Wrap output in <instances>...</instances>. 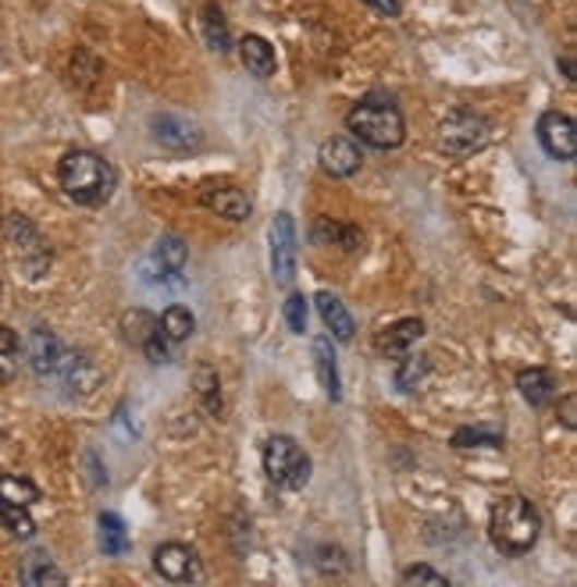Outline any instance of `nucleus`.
<instances>
[{"mask_svg": "<svg viewBox=\"0 0 577 587\" xmlns=\"http://www.w3.org/2000/svg\"><path fill=\"white\" fill-rule=\"evenodd\" d=\"M264 474L267 481L281 491H303L311 484V474H314V463L311 456L303 453V445L297 439H289V434H272V439L264 442Z\"/></svg>", "mask_w": 577, "mask_h": 587, "instance_id": "nucleus-4", "label": "nucleus"}, {"mask_svg": "<svg viewBox=\"0 0 577 587\" xmlns=\"http://www.w3.org/2000/svg\"><path fill=\"white\" fill-rule=\"evenodd\" d=\"M22 584H29V587L64 584V573L53 566L47 555H29V559L22 563Z\"/></svg>", "mask_w": 577, "mask_h": 587, "instance_id": "nucleus-27", "label": "nucleus"}, {"mask_svg": "<svg viewBox=\"0 0 577 587\" xmlns=\"http://www.w3.org/2000/svg\"><path fill=\"white\" fill-rule=\"evenodd\" d=\"M311 239L317 245H335V250H342V253L364 250V236H360V228L346 225V221H335V217H314Z\"/></svg>", "mask_w": 577, "mask_h": 587, "instance_id": "nucleus-18", "label": "nucleus"}, {"mask_svg": "<svg viewBox=\"0 0 577 587\" xmlns=\"http://www.w3.org/2000/svg\"><path fill=\"white\" fill-rule=\"evenodd\" d=\"M346 129L371 149H396L407 140V118L388 93H368L364 100H357L346 115Z\"/></svg>", "mask_w": 577, "mask_h": 587, "instance_id": "nucleus-3", "label": "nucleus"}, {"mask_svg": "<svg viewBox=\"0 0 577 587\" xmlns=\"http://www.w3.org/2000/svg\"><path fill=\"white\" fill-rule=\"evenodd\" d=\"M492 140V121L478 115L474 107H456L438 121V149H446L449 157H471L478 149H485Z\"/></svg>", "mask_w": 577, "mask_h": 587, "instance_id": "nucleus-5", "label": "nucleus"}, {"mask_svg": "<svg viewBox=\"0 0 577 587\" xmlns=\"http://www.w3.org/2000/svg\"><path fill=\"white\" fill-rule=\"evenodd\" d=\"M272 275L286 289L297 278V221L289 211L275 214L272 221Z\"/></svg>", "mask_w": 577, "mask_h": 587, "instance_id": "nucleus-10", "label": "nucleus"}, {"mask_svg": "<svg viewBox=\"0 0 577 587\" xmlns=\"http://www.w3.org/2000/svg\"><path fill=\"white\" fill-rule=\"evenodd\" d=\"M200 33H204V44L214 53H228L232 50V33H228V22H225V11L207 0L204 11H200Z\"/></svg>", "mask_w": 577, "mask_h": 587, "instance_id": "nucleus-24", "label": "nucleus"}, {"mask_svg": "<svg viewBox=\"0 0 577 587\" xmlns=\"http://www.w3.org/2000/svg\"><path fill=\"white\" fill-rule=\"evenodd\" d=\"M0 524H4L11 535L22 538V541H29L36 535V524H33V516H29V506H19V502L0 499Z\"/></svg>", "mask_w": 577, "mask_h": 587, "instance_id": "nucleus-28", "label": "nucleus"}, {"mask_svg": "<svg viewBox=\"0 0 577 587\" xmlns=\"http://www.w3.org/2000/svg\"><path fill=\"white\" fill-rule=\"evenodd\" d=\"M542 535V516L525 495H503L489 513V541L506 559L528 555Z\"/></svg>", "mask_w": 577, "mask_h": 587, "instance_id": "nucleus-2", "label": "nucleus"}, {"mask_svg": "<svg viewBox=\"0 0 577 587\" xmlns=\"http://www.w3.org/2000/svg\"><path fill=\"white\" fill-rule=\"evenodd\" d=\"M453 445L456 448H471V445H492L500 448L503 445V434L500 431H485V428H460L453 434Z\"/></svg>", "mask_w": 577, "mask_h": 587, "instance_id": "nucleus-32", "label": "nucleus"}, {"mask_svg": "<svg viewBox=\"0 0 577 587\" xmlns=\"http://www.w3.org/2000/svg\"><path fill=\"white\" fill-rule=\"evenodd\" d=\"M196 332V318L190 307H168L165 313H160V335L168 338L171 346H182L185 338H190Z\"/></svg>", "mask_w": 577, "mask_h": 587, "instance_id": "nucleus-26", "label": "nucleus"}, {"mask_svg": "<svg viewBox=\"0 0 577 587\" xmlns=\"http://www.w3.org/2000/svg\"><path fill=\"white\" fill-rule=\"evenodd\" d=\"M122 338L140 349L151 363H171V343L160 335V318L151 310H125L122 313Z\"/></svg>", "mask_w": 577, "mask_h": 587, "instance_id": "nucleus-6", "label": "nucleus"}, {"mask_svg": "<svg viewBox=\"0 0 577 587\" xmlns=\"http://www.w3.org/2000/svg\"><path fill=\"white\" fill-rule=\"evenodd\" d=\"M563 424L574 428V395H567V399H563Z\"/></svg>", "mask_w": 577, "mask_h": 587, "instance_id": "nucleus-36", "label": "nucleus"}, {"mask_svg": "<svg viewBox=\"0 0 577 587\" xmlns=\"http://www.w3.org/2000/svg\"><path fill=\"white\" fill-rule=\"evenodd\" d=\"M539 143L553 160L570 164L577 154V125L570 115L563 111H545L539 118Z\"/></svg>", "mask_w": 577, "mask_h": 587, "instance_id": "nucleus-11", "label": "nucleus"}, {"mask_svg": "<svg viewBox=\"0 0 577 587\" xmlns=\"http://www.w3.org/2000/svg\"><path fill=\"white\" fill-rule=\"evenodd\" d=\"M517 388H520V395H525L528 406L542 409L545 403H553L556 381H553V374L545 371V367H525V371L517 374Z\"/></svg>", "mask_w": 577, "mask_h": 587, "instance_id": "nucleus-22", "label": "nucleus"}, {"mask_svg": "<svg viewBox=\"0 0 577 587\" xmlns=\"http://www.w3.org/2000/svg\"><path fill=\"white\" fill-rule=\"evenodd\" d=\"M374 11H382V15H399V0H364Z\"/></svg>", "mask_w": 577, "mask_h": 587, "instance_id": "nucleus-35", "label": "nucleus"}, {"mask_svg": "<svg viewBox=\"0 0 577 587\" xmlns=\"http://www.w3.org/2000/svg\"><path fill=\"white\" fill-rule=\"evenodd\" d=\"M185 264H190V245H185L179 236H160L157 245L151 250V261H146V271H151V281L157 285H171L182 278Z\"/></svg>", "mask_w": 577, "mask_h": 587, "instance_id": "nucleus-12", "label": "nucleus"}, {"mask_svg": "<svg viewBox=\"0 0 577 587\" xmlns=\"http://www.w3.org/2000/svg\"><path fill=\"white\" fill-rule=\"evenodd\" d=\"M25 357H29V367H33L36 378H53L61 367L64 346L50 327H36V332L29 335V349H25Z\"/></svg>", "mask_w": 577, "mask_h": 587, "instance_id": "nucleus-16", "label": "nucleus"}, {"mask_svg": "<svg viewBox=\"0 0 577 587\" xmlns=\"http://www.w3.org/2000/svg\"><path fill=\"white\" fill-rule=\"evenodd\" d=\"M53 378H61V385L69 388V395H75V399H86V395L97 392L100 385V367L93 363L89 352H69L64 349V357H61V367H58V374Z\"/></svg>", "mask_w": 577, "mask_h": 587, "instance_id": "nucleus-14", "label": "nucleus"}, {"mask_svg": "<svg viewBox=\"0 0 577 587\" xmlns=\"http://www.w3.org/2000/svg\"><path fill=\"white\" fill-rule=\"evenodd\" d=\"M200 203H204L207 211H214L218 217H225V221H250L253 214V200L247 196V189H239L232 182H214L207 185L204 193H200Z\"/></svg>", "mask_w": 577, "mask_h": 587, "instance_id": "nucleus-15", "label": "nucleus"}, {"mask_svg": "<svg viewBox=\"0 0 577 587\" xmlns=\"http://www.w3.org/2000/svg\"><path fill=\"white\" fill-rule=\"evenodd\" d=\"M97 541H100V552L104 555H125L132 549V538H129V527L118 513H100L97 516Z\"/></svg>", "mask_w": 577, "mask_h": 587, "instance_id": "nucleus-23", "label": "nucleus"}, {"mask_svg": "<svg viewBox=\"0 0 577 587\" xmlns=\"http://www.w3.org/2000/svg\"><path fill=\"white\" fill-rule=\"evenodd\" d=\"M314 367H317V381L332 403L342 399V381H339V363H335V349H332V335H317L314 338Z\"/></svg>", "mask_w": 577, "mask_h": 587, "instance_id": "nucleus-21", "label": "nucleus"}, {"mask_svg": "<svg viewBox=\"0 0 577 587\" xmlns=\"http://www.w3.org/2000/svg\"><path fill=\"white\" fill-rule=\"evenodd\" d=\"M36 495L39 491L29 481H22V477H4V481H0V499L19 502V506H29V502H36Z\"/></svg>", "mask_w": 577, "mask_h": 587, "instance_id": "nucleus-33", "label": "nucleus"}, {"mask_svg": "<svg viewBox=\"0 0 577 587\" xmlns=\"http://www.w3.org/2000/svg\"><path fill=\"white\" fill-rule=\"evenodd\" d=\"M428 378V357H413V352H402V360L396 367V388L413 392Z\"/></svg>", "mask_w": 577, "mask_h": 587, "instance_id": "nucleus-29", "label": "nucleus"}, {"mask_svg": "<svg viewBox=\"0 0 577 587\" xmlns=\"http://www.w3.org/2000/svg\"><path fill=\"white\" fill-rule=\"evenodd\" d=\"M151 135L154 140L171 149V154H196L200 146H204V132L193 118L185 115H176V111H160L151 118Z\"/></svg>", "mask_w": 577, "mask_h": 587, "instance_id": "nucleus-9", "label": "nucleus"}, {"mask_svg": "<svg viewBox=\"0 0 577 587\" xmlns=\"http://www.w3.org/2000/svg\"><path fill=\"white\" fill-rule=\"evenodd\" d=\"M22 349H19V335L11 327H0V381H11L19 371Z\"/></svg>", "mask_w": 577, "mask_h": 587, "instance_id": "nucleus-30", "label": "nucleus"}, {"mask_svg": "<svg viewBox=\"0 0 577 587\" xmlns=\"http://www.w3.org/2000/svg\"><path fill=\"white\" fill-rule=\"evenodd\" d=\"M317 164L328 179H353L360 164H364V154H360V146L353 140H346V135H332V140L321 143Z\"/></svg>", "mask_w": 577, "mask_h": 587, "instance_id": "nucleus-13", "label": "nucleus"}, {"mask_svg": "<svg viewBox=\"0 0 577 587\" xmlns=\"http://www.w3.org/2000/svg\"><path fill=\"white\" fill-rule=\"evenodd\" d=\"M560 68H563V75H567V82L577 79V75H574V58H570V53H563V58H560Z\"/></svg>", "mask_w": 577, "mask_h": 587, "instance_id": "nucleus-37", "label": "nucleus"}, {"mask_svg": "<svg viewBox=\"0 0 577 587\" xmlns=\"http://www.w3.org/2000/svg\"><path fill=\"white\" fill-rule=\"evenodd\" d=\"M58 182L64 196L79 207H104L118 189L115 164L93 149H69L58 164Z\"/></svg>", "mask_w": 577, "mask_h": 587, "instance_id": "nucleus-1", "label": "nucleus"}, {"mask_svg": "<svg viewBox=\"0 0 577 587\" xmlns=\"http://www.w3.org/2000/svg\"><path fill=\"white\" fill-rule=\"evenodd\" d=\"M154 570L168 584H196L204 580V563H200V552L193 544L182 541H165L154 549Z\"/></svg>", "mask_w": 577, "mask_h": 587, "instance_id": "nucleus-8", "label": "nucleus"}, {"mask_svg": "<svg viewBox=\"0 0 577 587\" xmlns=\"http://www.w3.org/2000/svg\"><path fill=\"white\" fill-rule=\"evenodd\" d=\"M239 61H243V68H247V75H253V79H272L275 75V47L267 44L264 36H257V33H247L243 39H239Z\"/></svg>", "mask_w": 577, "mask_h": 587, "instance_id": "nucleus-20", "label": "nucleus"}, {"mask_svg": "<svg viewBox=\"0 0 577 587\" xmlns=\"http://www.w3.org/2000/svg\"><path fill=\"white\" fill-rule=\"evenodd\" d=\"M196 399H200V406H204L207 417H214V420L221 417V409H225V403H221V381H218V371H214L211 363H200L196 367Z\"/></svg>", "mask_w": 577, "mask_h": 587, "instance_id": "nucleus-25", "label": "nucleus"}, {"mask_svg": "<svg viewBox=\"0 0 577 587\" xmlns=\"http://www.w3.org/2000/svg\"><path fill=\"white\" fill-rule=\"evenodd\" d=\"M402 584H428V587H449V577L446 573H438V570H432V566H424V563H418V566H407L402 570V577H399Z\"/></svg>", "mask_w": 577, "mask_h": 587, "instance_id": "nucleus-34", "label": "nucleus"}, {"mask_svg": "<svg viewBox=\"0 0 577 587\" xmlns=\"http://www.w3.org/2000/svg\"><path fill=\"white\" fill-rule=\"evenodd\" d=\"M281 318H286V324H289L292 335H303V332H306V318H311V303H306V296L292 292V296L286 299V307H281Z\"/></svg>", "mask_w": 577, "mask_h": 587, "instance_id": "nucleus-31", "label": "nucleus"}, {"mask_svg": "<svg viewBox=\"0 0 577 587\" xmlns=\"http://www.w3.org/2000/svg\"><path fill=\"white\" fill-rule=\"evenodd\" d=\"M421 338H424V321L402 318L396 324L382 327L378 338H374V346H378V352H385V357H402V352H410Z\"/></svg>", "mask_w": 577, "mask_h": 587, "instance_id": "nucleus-17", "label": "nucleus"}, {"mask_svg": "<svg viewBox=\"0 0 577 587\" xmlns=\"http://www.w3.org/2000/svg\"><path fill=\"white\" fill-rule=\"evenodd\" d=\"M314 307H317V318H321V324L328 327L335 343H353L357 324H353L350 310H346V303H342L339 296H332L328 289H325V292H317V296H314Z\"/></svg>", "mask_w": 577, "mask_h": 587, "instance_id": "nucleus-19", "label": "nucleus"}, {"mask_svg": "<svg viewBox=\"0 0 577 587\" xmlns=\"http://www.w3.org/2000/svg\"><path fill=\"white\" fill-rule=\"evenodd\" d=\"M4 231H8V242L15 245L22 267L29 271V278H44V271L50 267V245L36 231V225L29 221V217L11 214L4 221Z\"/></svg>", "mask_w": 577, "mask_h": 587, "instance_id": "nucleus-7", "label": "nucleus"}]
</instances>
